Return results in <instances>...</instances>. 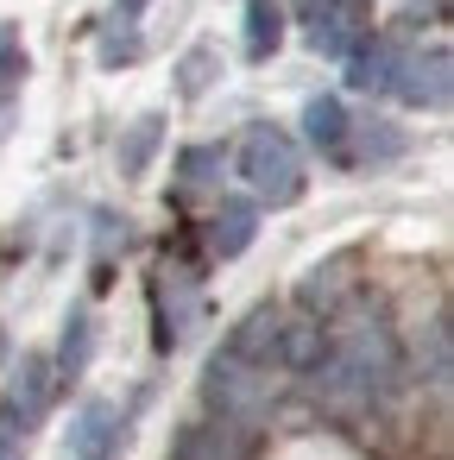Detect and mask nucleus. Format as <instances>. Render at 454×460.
I'll return each mask as SVG.
<instances>
[{"mask_svg": "<svg viewBox=\"0 0 454 460\" xmlns=\"http://www.w3.org/2000/svg\"><path fill=\"white\" fill-rule=\"evenodd\" d=\"M240 177H246L253 196H265L272 208L297 202V196H303V158H297L290 133H278V127H246V139H240Z\"/></svg>", "mask_w": 454, "mask_h": 460, "instance_id": "f257e3e1", "label": "nucleus"}, {"mask_svg": "<svg viewBox=\"0 0 454 460\" xmlns=\"http://www.w3.org/2000/svg\"><path fill=\"white\" fill-rule=\"evenodd\" d=\"M202 397L221 410V422H253L272 410V366H253L240 353H215L202 372Z\"/></svg>", "mask_w": 454, "mask_h": 460, "instance_id": "f03ea898", "label": "nucleus"}, {"mask_svg": "<svg viewBox=\"0 0 454 460\" xmlns=\"http://www.w3.org/2000/svg\"><path fill=\"white\" fill-rule=\"evenodd\" d=\"M366 39H372V7L366 0H322L309 13V45L322 58H353Z\"/></svg>", "mask_w": 454, "mask_h": 460, "instance_id": "7ed1b4c3", "label": "nucleus"}, {"mask_svg": "<svg viewBox=\"0 0 454 460\" xmlns=\"http://www.w3.org/2000/svg\"><path fill=\"white\" fill-rule=\"evenodd\" d=\"M391 89H397L410 108H448V51H441V45H429V51L397 58Z\"/></svg>", "mask_w": 454, "mask_h": 460, "instance_id": "20e7f679", "label": "nucleus"}, {"mask_svg": "<svg viewBox=\"0 0 454 460\" xmlns=\"http://www.w3.org/2000/svg\"><path fill=\"white\" fill-rule=\"evenodd\" d=\"M152 303H158V347H177L183 341V328L196 322V284H190V271H158V284H152Z\"/></svg>", "mask_w": 454, "mask_h": 460, "instance_id": "39448f33", "label": "nucleus"}, {"mask_svg": "<svg viewBox=\"0 0 454 460\" xmlns=\"http://www.w3.org/2000/svg\"><path fill=\"white\" fill-rule=\"evenodd\" d=\"M322 353H328L322 315H309V309H303V315H290V322L278 315V347H272V359H278V366H290V372H309Z\"/></svg>", "mask_w": 454, "mask_h": 460, "instance_id": "423d86ee", "label": "nucleus"}, {"mask_svg": "<svg viewBox=\"0 0 454 460\" xmlns=\"http://www.w3.org/2000/svg\"><path fill=\"white\" fill-rule=\"evenodd\" d=\"M114 441H120V416H114V403H83L76 422H70V454H76V460H108Z\"/></svg>", "mask_w": 454, "mask_h": 460, "instance_id": "0eeeda50", "label": "nucleus"}, {"mask_svg": "<svg viewBox=\"0 0 454 460\" xmlns=\"http://www.w3.org/2000/svg\"><path fill=\"white\" fill-rule=\"evenodd\" d=\"M253 234H259V208L253 202H221L215 221H209V252L215 259H240L253 246Z\"/></svg>", "mask_w": 454, "mask_h": 460, "instance_id": "6e6552de", "label": "nucleus"}, {"mask_svg": "<svg viewBox=\"0 0 454 460\" xmlns=\"http://www.w3.org/2000/svg\"><path fill=\"white\" fill-rule=\"evenodd\" d=\"M51 391H58V366H51L45 353H26V359H20V385H13V403H7V410H13L20 422H39V416H45V403H51Z\"/></svg>", "mask_w": 454, "mask_h": 460, "instance_id": "1a4fd4ad", "label": "nucleus"}, {"mask_svg": "<svg viewBox=\"0 0 454 460\" xmlns=\"http://www.w3.org/2000/svg\"><path fill=\"white\" fill-rule=\"evenodd\" d=\"M347 271H353V259H328V265H316V271L297 284V303H303L309 315H334L341 296H347V284H353Z\"/></svg>", "mask_w": 454, "mask_h": 460, "instance_id": "9d476101", "label": "nucleus"}, {"mask_svg": "<svg viewBox=\"0 0 454 460\" xmlns=\"http://www.w3.org/2000/svg\"><path fill=\"white\" fill-rule=\"evenodd\" d=\"M272 347H278V309L259 303V309H246L240 328L227 334V353H240V359H253V366H272Z\"/></svg>", "mask_w": 454, "mask_h": 460, "instance_id": "9b49d317", "label": "nucleus"}, {"mask_svg": "<svg viewBox=\"0 0 454 460\" xmlns=\"http://www.w3.org/2000/svg\"><path fill=\"white\" fill-rule=\"evenodd\" d=\"M303 133H309V146H322L328 158H347V108L334 102V95H316L309 108H303Z\"/></svg>", "mask_w": 454, "mask_h": 460, "instance_id": "f8f14e48", "label": "nucleus"}, {"mask_svg": "<svg viewBox=\"0 0 454 460\" xmlns=\"http://www.w3.org/2000/svg\"><path fill=\"white\" fill-rule=\"evenodd\" d=\"M284 39V0H246V58L265 64Z\"/></svg>", "mask_w": 454, "mask_h": 460, "instance_id": "ddd939ff", "label": "nucleus"}, {"mask_svg": "<svg viewBox=\"0 0 454 460\" xmlns=\"http://www.w3.org/2000/svg\"><path fill=\"white\" fill-rule=\"evenodd\" d=\"M171 460H234V429L227 422H190L177 435Z\"/></svg>", "mask_w": 454, "mask_h": 460, "instance_id": "4468645a", "label": "nucleus"}, {"mask_svg": "<svg viewBox=\"0 0 454 460\" xmlns=\"http://www.w3.org/2000/svg\"><path fill=\"white\" fill-rule=\"evenodd\" d=\"M391 70H397V58H391L385 45H372V39L347 58V83H353V89H391Z\"/></svg>", "mask_w": 454, "mask_h": 460, "instance_id": "2eb2a0df", "label": "nucleus"}, {"mask_svg": "<svg viewBox=\"0 0 454 460\" xmlns=\"http://www.w3.org/2000/svg\"><path fill=\"white\" fill-rule=\"evenodd\" d=\"M158 127H165V120H158V114H146V120L127 133V146H120V171H127V177H139V171H146V158H152V146H158Z\"/></svg>", "mask_w": 454, "mask_h": 460, "instance_id": "dca6fc26", "label": "nucleus"}, {"mask_svg": "<svg viewBox=\"0 0 454 460\" xmlns=\"http://www.w3.org/2000/svg\"><path fill=\"white\" fill-rule=\"evenodd\" d=\"M83 359H89V315H70V328H64V353H58V372L76 378Z\"/></svg>", "mask_w": 454, "mask_h": 460, "instance_id": "f3484780", "label": "nucleus"}, {"mask_svg": "<svg viewBox=\"0 0 454 460\" xmlns=\"http://www.w3.org/2000/svg\"><path fill=\"white\" fill-rule=\"evenodd\" d=\"M20 76H26V45L13 26H0V89H13Z\"/></svg>", "mask_w": 454, "mask_h": 460, "instance_id": "a211bd4d", "label": "nucleus"}, {"mask_svg": "<svg viewBox=\"0 0 454 460\" xmlns=\"http://www.w3.org/2000/svg\"><path fill=\"white\" fill-rule=\"evenodd\" d=\"M215 164H221V152H209V146L183 152V183H209V177H215Z\"/></svg>", "mask_w": 454, "mask_h": 460, "instance_id": "6ab92c4d", "label": "nucleus"}, {"mask_svg": "<svg viewBox=\"0 0 454 460\" xmlns=\"http://www.w3.org/2000/svg\"><path fill=\"white\" fill-rule=\"evenodd\" d=\"M20 441H26V422L13 410H0V460H20Z\"/></svg>", "mask_w": 454, "mask_h": 460, "instance_id": "aec40b11", "label": "nucleus"}, {"mask_svg": "<svg viewBox=\"0 0 454 460\" xmlns=\"http://www.w3.org/2000/svg\"><path fill=\"white\" fill-rule=\"evenodd\" d=\"M366 152H378V158H397V152H404V139H397L385 120H372V127H366Z\"/></svg>", "mask_w": 454, "mask_h": 460, "instance_id": "412c9836", "label": "nucleus"}, {"mask_svg": "<svg viewBox=\"0 0 454 460\" xmlns=\"http://www.w3.org/2000/svg\"><path fill=\"white\" fill-rule=\"evenodd\" d=\"M209 64H215L209 51H190V64H183V95H196V89L209 83Z\"/></svg>", "mask_w": 454, "mask_h": 460, "instance_id": "4be33fe9", "label": "nucleus"}, {"mask_svg": "<svg viewBox=\"0 0 454 460\" xmlns=\"http://www.w3.org/2000/svg\"><path fill=\"white\" fill-rule=\"evenodd\" d=\"M139 7L146 0H114V20H139Z\"/></svg>", "mask_w": 454, "mask_h": 460, "instance_id": "5701e85b", "label": "nucleus"}, {"mask_svg": "<svg viewBox=\"0 0 454 460\" xmlns=\"http://www.w3.org/2000/svg\"><path fill=\"white\" fill-rule=\"evenodd\" d=\"M316 7H322V0H297V13H303V20H309V13H316Z\"/></svg>", "mask_w": 454, "mask_h": 460, "instance_id": "b1692460", "label": "nucleus"}]
</instances>
